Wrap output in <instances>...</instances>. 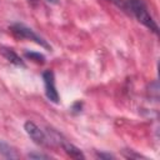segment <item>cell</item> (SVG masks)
<instances>
[{"label": "cell", "mask_w": 160, "mask_h": 160, "mask_svg": "<svg viewBox=\"0 0 160 160\" xmlns=\"http://www.w3.org/2000/svg\"><path fill=\"white\" fill-rule=\"evenodd\" d=\"M126 1V10L129 14H131L141 25L148 28L150 31H152L155 35L159 34V26L152 18V15L149 11L148 5L144 0H125Z\"/></svg>", "instance_id": "1"}, {"label": "cell", "mask_w": 160, "mask_h": 160, "mask_svg": "<svg viewBox=\"0 0 160 160\" xmlns=\"http://www.w3.org/2000/svg\"><path fill=\"white\" fill-rule=\"evenodd\" d=\"M10 30L11 32L16 36V38H20V39H26V40H30V41H34L35 44L40 45L41 48H45L46 50H51V46L48 44V41L41 38L39 34H36L31 28L26 26L25 24L22 22H15L10 26Z\"/></svg>", "instance_id": "2"}, {"label": "cell", "mask_w": 160, "mask_h": 160, "mask_svg": "<svg viewBox=\"0 0 160 160\" xmlns=\"http://www.w3.org/2000/svg\"><path fill=\"white\" fill-rule=\"evenodd\" d=\"M24 130H25V132L28 134V136H29L35 144L41 145V146H46V145L50 144L46 132H45L39 125H36L34 121H30V120L25 121V124H24Z\"/></svg>", "instance_id": "3"}, {"label": "cell", "mask_w": 160, "mask_h": 160, "mask_svg": "<svg viewBox=\"0 0 160 160\" xmlns=\"http://www.w3.org/2000/svg\"><path fill=\"white\" fill-rule=\"evenodd\" d=\"M42 80H44V88H45V95L46 98L54 102L59 104L60 102V96L56 90V84H55V74L52 70H45L42 72Z\"/></svg>", "instance_id": "4"}, {"label": "cell", "mask_w": 160, "mask_h": 160, "mask_svg": "<svg viewBox=\"0 0 160 160\" xmlns=\"http://www.w3.org/2000/svg\"><path fill=\"white\" fill-rule=\"evenodd\" d=\"M0 54H1L10 64H12V65H15V66H18V68H25V66H26L25 62H24V60H22L12 49H10V48L1 46V48H0Z\"/></svg>", "instance_id": "5"}, {"label": "cell", "mask_w": 160, "mask_h": 160, "mask_svg": "<svg viewBox=\"0 0 160 160\" xmlns=\"http://www.w3.org/2000/svg\"><path fill=\"white\" fill-rule=\"evenodd\" d=\"M61 148H62V150L70 156V158H72V159H84L85 156H84V154H82V151L78 148V146H75L74 144H71V142H69L66 139H61V141H60V144H59Z\"/></svg>", "instance_id": "6"}, {"label": "cell", "mask_w": 160, "mask_h": 160, "mask_svg": "<svg viewBox=\"0 0 160 160\" xmlns=\"http://www.w3.org/2000/svg\"><path fill=\"white\" fill-rule=\"evenodd\" d=\"M0 155L5 159H19L20 158L15 148H12L10 144L2 140H0Z\"/></svg>", "instance_id": "7"}, {"label": "cell", "mask_w": 160, "mask_h": 160, "mask_svg": "<svg viewBox=\"0 0 160 160\" xmlns=\"http://www.w3.org/2000/svg\"><path fill=\"white\" fill-rule=\"evenodd\" d=\"M25 58L36 62V64H44L45 62V56L41 54V52H38V51H25Z\"/></svg>", "instance_id": "8"}, {"label": "cell", "mask_w": 160, "mask_h": 160, "mask_svg": "<svg viewBox=\"0 0 160 160\" xmlns=\"http://www.w3.org/2000/svg\"><path fill=\"white\" fill-rule=\"evenodd\" d=\"M28 158H29V159H50L51 156L48 155V154H42V152H36V151H34V152H29V154H28Z\"/></svg>", "instance_id": "9"}, {"label": "cell", "mask_w": 160, "mask_h": 160, "mask_svg": "<svg viewBox=\"0 0 160 160\" xmlns=\"http://www.w3.org/2000/svg\"><path fill=\"white\" fill-rule=\"evenodd\" d=\"M124 156L125 158H130V159H132V158H135V159H145V156H142V155H140V154H136V152H134L132 150H125L124 151Z\"/></svg>", "instance_id": "10"}, {"label": "cell", "mask_w": 160, "mask_h": 160, "mask_svg": "<svg viewBox=\"0 0 160 160\" xmlns=\"http://www.w3.org/2000/svg\"><path fill=\"white\" fill-rule=\"evenodd\" d=\"M108 1L112 2L114 5H116L118 8H120L122 11L128 12V10H126V1H125V0H108Z\"/></svg>", "instance_id": "11"}, {"label": "cell", "mask_w": 160, "mask_h": 160, "mask_svg": "<svg viewBox=\"0 0 160 160\" xmlns=\"http://www.w3.org/2000/svg\"><path fill=\"white\" fill-rule=\"evenodd\" d=\"M96 158L99 159H114L115 156L109 152H96Z\"/></svg>", "instance_id": "12"}, {"label": "cell", "mask_w": 160, "mask_h": 160, "mask_svg": "<svg viewBox=\"0 0 160 160\" xmlns=\"http://www.w3.org/2000/svg\"><path fill=\"white\" fill-rule=\"evenodd\" d=\"M46 1H48V2H49V4H52V5H56V4H58V2H59V1H58V0H46Z\"/></svg>", "instance_id": "13"}, {"label": "cell", "mask_w": 160, "mask_h": 160, "mask_svg": "<svg viewBox=\"0 0 160 160\" xmlns=\"http://www.w3.org/2000/svg\"><path fill=\"white\" fill-rule=\"evenodd\" d=\"M35 1L36 0H29V2H31V4H35Z\"/></svg>", "instance_id": "14"}]
</instances>
